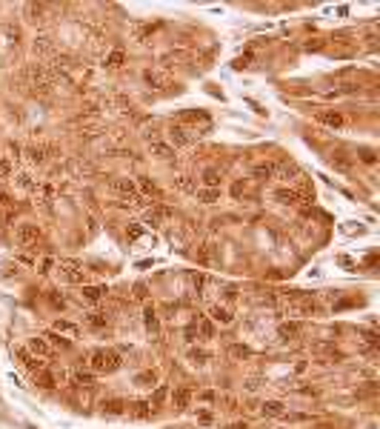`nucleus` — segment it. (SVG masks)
<instances>
[{"label": "nucleus", "instance_id": "obj_35", "mask_svg": "<svg viewBox=\"0 0 380 429\" xmlns=\"http://www.w3.org/2000/svg\"><path fill=\"white\" fill-rule=\"evenodd\" d=\"M232 355H235V358H249L251 349H249V346H240V343H235V346H232Z\"/></svg>", "mask_w": 380, "mask_h": 429}, {"label": "nucleus", "instance_id": "obj_44", "mask_svg": "<svg viewBox=\"0 0 380 429\" xmlns=\"http://www.w3.org/2000/svg\"><path fill=\"white\" fill-rule=\"evenodd\" d=\"M226 429H249V426H246V421H237V423H232V426H226Z\"/></svg>", "mask_w": 380, "mask_h": 429}, {"label": "nucleus", "instance_id": "obj_4", "mask_svg": "<svg viewBox=\"0 0 380 429\" xmlns=\"http://www.w3.org/2000/svg\"><path fill=\"white\" fill-rule=\"evenodd\" d=\"M180 126H183V129H186V126H194V129H197V126H200V132H206L209 126H212V120H209V115L206 112H183V115H180Z\"/></svg>", "mask_w": 380, "mask_h": 429}, {"label": "nucleus", "instance_id": "obj_25", "mask_svg": "<svg viewBox=\"0 0 380 429\" xmlns=\"http://www.w3.org/2000/svg\"><path fill=\"white\" fill-rule=\"evenodd\" d=\"M194 195H197V200H203V204L220 200V189H194Z\"/></svg>", "mask_w": 380, "mask_h": 429}, {"label": "nucleus", "instance_id": "obj_42", "mask_svg": "<svg viewBox=\"0 0 380 429\" xmlns=\"http://www.w3.org/2000/svg\"><path fill=\"white\" fill-rule=\"evenodd\" d=\"M52 298H49V304L55 306V309H63V298H58V292H49Z\"/></svg>", "mask_w": 380, "mask_h": 429}, {"label": "nucleus", "instance_id": "obj_15", "mask_svg": "<svg viewBox=\"0 0 380 429\" xmlns=\"http://www.w3.org/2000/svg\"><path fill=\"white\" fill-rule=\"evenodd\" d=\"M274 200L283 206H294V204H300V195L294 189H274Z\"/></svg>", "mask_w": 380, "mask_h": 429}, {"label": "nucleus", "instance_id": "obj_20", "mask_svg": "<svg viewBox=\"0 0 380 429\" xmlns=\"http://www.w3.org/2000/svg\"><path fill=\"white\" fill-rule=\"evenodd\" d=\"M35 384L40 389H55V375L49 369H40V372H35Z\"/></svg>", "mask_w": 380, "mask_h": 429}, {"label": "nucleus", "instance_id": "obj_36", "mask_svg": "<svg viewBox=\"0 0 380 429\" xmlns=\"http://www.w3.org/2000/svg\"><path fill=\"white\" fill-rule=\"evenodd\" d=\"M178 189H180V192H194L192 178H178Z\"/></svg>", "mask_w": 380, "mask_h": 429}, {"label": "nucleus", "instance_id": "obj_9", "mask_svg": "<svg viewBox=\"0 0 380 429\" xmlns=\"http://www.w3.org/2000/svg\"><path fill=\"white\" fill-rule=\"evenodd\" d=\"M26 352H32L35 358H49L52 355V343L46 338H29L26 343Z\"/></svg>", "mask_w": 380, "mask_h": 429}, {"label": "nucleus", "instance_id": "obj_39", "mask_svg": "<svg viewBox=\"0 0 380 429\" xmlns=\"http://www.w3.org/2000/svg\"><path fill=\"white\" fill-rule=\"evenodd\" d=\"M49 43H52L49 37H40V40L35 43V49H37V52H52V46H49Z\"/></svg>", "mask_w": 380, "mask_h": 429}, {"label": "nucleus", "instance_id": "obj_22", "mask_svg": "<svg viewBox=\"0 0 380 429\" xmlns=\"http://www.w3.org/2000/svg\"><path fill=\"white\" fill-rule=\"evenodd\" d=\"M166 215H169V209H163V206H155V209H149V212H146L143 218H146V223H149V226H158L160 220L166 218Z\"/></svg>", "mask_w": 380, "mask_h": 429}, {"label": "nucleus", "instance_id": "obj_37", "mask_svg": "<svg viewBox=\"0 0 380 429\" xmlns=\"http://www.w3.org/2000/svg\"><path fill=\"white\" fill-rule=\"evenodd\" d=\"M49 341H52V346H60V349H69V346H72L66 338H58V335H49Z\"/></svg>", "mask_w": 380, "mask_h": 429}, {"label": "nucleus", "instance_id": "obj_30", "mask_svg": "<svg viewBox=\"0 0 380 429\" xmlns=\"http://www.w3.org/2000/svg\"><path fill=\"white\" fill-rule=\"evenodd\" d=\"M149 409H151V403L149 400H135V403H132V415H135V418H149Z\"/></svg>", "mask_w": 380, "mask_h": 429}, {"label": "nucleus", "instance_id": "obj_3", "mask_svg": "<svg viewBox=\"0 0 380 429\" xmlns=\"http://www.w3.org/2000/svg\"><path fill=\"white\" fill-rule=\"evenodd\" d=\"M40 226L37 223H17L15 226V240L20 246H35L37 240H40Z\"/></svg>", "mask_w": 380, "mask_h": 429}, {"label": "nucleus", "instance_id": "obj_14", "mask_svg": "<svg viewBox=\"0 0 380 429\" xmlns=\"http://www.w3.org/2000/svg\"><path fill=\"white\" fill-rule=\"evenodd\" d=\"M209 318L215 320V323H220V326H229L232 323V312L229 309H223V306H209Z\"/></svg>", "mask_w": 380, "mask_h": 429}, {"label": "nucleus", "instance_id": "obj_1", "mask_svg": "<svg viewBox=\"0 0 380 429\" xmlns=\"http://www.w3.org/2000/svg\"><path fill=\"white\" fill-rule=\"evenodd\" d=\"M86 366L92 375H112L120 369V355L115 349H92L86 355Z\"/></svg>", "mask_w": 380, "mask_h": 429}, {"label": "nucleus", "instance_id": "obj_28", "mask_svg": "<svg viewBox=\"0 0 380 429\" xmlns=\"http://www.w3.org/2000/svg\"><path fill=\"white\" fill-rule=\"evenodd\" d=\"M143 323H146L149 332H158V312H155L151 306H146V309H143Z\"/></svg>", "mask_w": 380, "mask_h": 429}, {"label": "nucleus", "instance_id": "obj_13", "mask_svg": "<svg viewBox=\"0 0 380 429\" xmlns=\"http://www.w3.org/2000/svg\"><path fill=\"white\" fill-rule=\"evenodd\" d=\"M149 152L155 155V158H160V160H172L174 158V149L169 143H163V140H151L149 143Z\"/></svg>", "mask_w": 380, "mask_h": 429}, {"label": "nucleus", "instance_id": "obj_2", "mask_svg": "<svg viewBox=\"0 0 380 429\" xmlns=\"http://www.w3.org/2000/svg\"><path fill=\"white\" fill-rule=\"evenodd\" d=\"M58 275L63 277L66 284H74V286H86V281H89L83 266L74 261H58Z\"/></svg>", "mask_w": 380, "mask_h": 429}, {"label": "nucleus", "instance_id": "obj_10", "mask_svg": "<svg viewBox=\"0 0 380 429\" xmlns=\"http://www.w3.org/2000/svg\"><path fill=\"white\" fill-rule=\"evenodd\" d=\"M200 181H203V186H206V189H220L223 172H220L217 166H206V169H203V175H200Z\"/></svg>", "mask_w": 380, "mask_h": 429}, {"label": "nucleus", "instance_id": "obj_18", "mask_svg": "<svg viewBox=\"0 0 380 429\" xmlns=\"http://www.w3.org/2000/svg\"><path fill=\"white\" fill-rule=\"evenodd\" d=\"M100 409H103V412H109V415H123V412H126V400L109 398V400H103V403H100Z\"/></svg>", "mask_w": 380, "mask_h": 429}, {"label": "nucleus", "instance_id": "obj_45", "mask_svg": "<svg viewBox=\"0 0 380 429\" xmlns=\"http://www.w3.org/2000/svg\"><path fill=\"white\" fill-rule=\"evenodd\" d=\"M6 204H9V197H6V192L0 189V206H6Z\"/></svg>", "mask_w": 380, "mask_h": 429}, {"label": "nucleus", "instance_id": "obj_34", "mask_svg": "<svg viewBox=\"0 0 380 429\" xmlns=\"http://www.w3.org/2000/svg\"><path fill=\"white\" fill-rule=\"evenodd\" d=\"M140 189H143L146 195H160V192H158V186H155V183H151L149 178H140Z\"/></svg>", "mask_w": 380, "mask_h": 429}, {"label": "nucleus", "instance_id": "obj_17", "mask_svg": "<svg viewBox=\"0 0 380 429\" xmlns=\"http://www.w3.org/2000/svg\"><path fill=\"white\" fill-rule=\"evenodd\" d=\"M283 403L280 400H263V407H260V412L266 415V418H283Z\"/></svg>", "mask_w": 380, "mask_h": 429}, {"label": "nucleus", "instance_id": "obj_24", "mask_svg": "<svg viewBox=\"0 0 380 429\" xmlns=\"http://www.w3.org/2000/svg\"><path fill=\"white\" fill-rule=\"evenodd\" d=\"M251 178H255V181H272L274 172H272V166H269V163H260V166L251 169Z\"/></svg>", "mask_w": 380, "mask_h": 429}, {"label": "nucleus", "instance_id": "obj_40", "mask_svg": "<svg viewBox=\"0 0 380 429\" xmlns=\"http://www.w3.org/2000/svg\"><path fill=\"white\" fill-rule=\"evenodd\" d=\"M135 298L137 300H146V284H135Z\"/></svg>", "mask_w": 380, "mask_h": 429}, {"label": "nucleus", "instance_id": "obj_26", "mask_svg": "<svg viewBox=\"0 0 380 429\" xmlns=\"http://www.w3.org/2000/svg\"><path fill=\"white\" fill-rule=\"evenodd\" d=\"M123 63H126V55H123L120 49H115V52L106 58V63H103V66H106V69H120Z\"/></svg>", "mask_w": 380, "mask_h": 429}, {"label": "nucleus", "instance_id": "obj_21", "mask_svg": "<svg viewBox=\"0 0 380 429\" xmlns=\"http://www.w3.org/2000/svg\"><path fill=\"white\" fill-rule=\"evenodd\" d=\"M194 329L200 332V338H203V341H212V335H215V326H212V320H209V318H197Z\"/></svg>", "mask_w": 380, "mask_h": 429}, {"label": "nucleus", "instance_id": "obj_46", "mask_svg": "<svg viewBox=\"0 0 380 429\" xmlns=\"http://www.w3.org/2000/svg\"><path fill=\"white\" fill-rule=\"evenodd\" d=\"M183 429H194V426H183Z\"/></svg>", "mask_w": 380, "mask_h": 429}, {"label": "nucleus", "instance_id": "obj_5", "mask_svg": "<svg viewBox=\"0 0 380 429\" xmlns=\"http://www.w3.org/2000/svg\"><path fill=\"white\" fill-rule=\"evenodd\" d=\"M169 400H172V407L178 412H186L189 403H192V389L189 386H174V392L169 395Z\"/></svg>", "mask_w": 380, "mask_h": 429}, {"label": "nucleus", "instance_id": "obj_11", "mask_svg": "<svg viewBox=\"0 0 380 429\" xmlns=\"http://www.w3.org/2000/svg\"><path fill=\"white\" fill-rule=\"evenodd\" d=\"M112 189H115L117 195H123V197H137V195H135L137 186H135V181H132V178H115V181H112Z\"/></svg>", "mask_w": 380, "mask_h": 429}, {"label": "nucleus", "instance_id": "obj_16", "mask_svg": "<svg viewBox=\"0 0 380 429\" xmlns=\"http://www.w3.org/2000/svg\"><path fill=\"white\" fill-rule=\"evenodd\" d=\"M46 155H49L46 146H29V149H26V158H29V163H35V166H43Z\"/></svg>", "mask_w": 380, "mask_h": 429}, {"label": "nucleus", "instance_id": "obj_23", "mask_svg": "<svg viewBox=\"0 0 380 429\" xmlns=\"http://www.w3.org/2000/svg\"><path fill=\"white\" fill-rule=\"evenodd\" d=\"M186 358L192 361L194 366H203V364H209V358H212V355H209L206 349H194V346H192V349L186 352Z\"/></svg>", "mask_w": 380, "mask_h": 429}, {"label": "nucleus", "instance_id": "obj_32", "mask_svg": "<svg viewBox=\"0 0 380 429\" xmlns=\"http://www.w3.org/2000/svg\"><path fill=\"white\" fill-rule=\"evenodd\" d=\"M55 332H66V335H78V326L69 323V320H58L55 323Z\"/></svg>", "mask_w": 380, "mask_h": 429}, {"label": "nucleus", "instance_id": "obj_29", "mask_svg": "<svg viewBox=\"0 0 380 429\" xmlns=\"http://www.w3.org/2000/svg\"><path fill=\"white\" fill-rule=\"evenodd\" d=\"M294 335H297V323H280V326H277V338H280V341H292Z\"/></svg>", "mask_w": 380, "mask_h": 429}, {"label": "nucleus", "instance_id": "obj_19", "mask_svg": "<svg viewBox=\"0 0 380 429\" xmlns=\"http://www.w3.org/2000/svg\"><path fill=\"white\" fill-rule=\"evenodd\" d=\"M83 323H86L89 329H106V315H100V312H89L86 318H83Z\"/></svg>", "mask_w": 380, "mask_h": 429}, {"label": "nucleus", "instance_id": "obj_6", "mask_svg": "<svg viewBox=\"0 0 380 429\" xmlns=\"http://www.w3.org/2000/svg\"><path fill=\"white\" fill-rule=\"evenodd\" d=\"M166 135H169V146H172V149H174V146H192V140H194L180 123L169 126V132H166Z\"/></svg>", "mask_w": 380, "mask_h": 429}, {"label": "nucleus", "instance_id": "obj_31", "mask_svg": "<svg viewBox=\"0 0 380 429\" xmlns=\"http://www.w3.org/2000/svg\"><path fill=\"white\" fill-rule=\"evenodd\" d=\"M155 381H158V375H155V372H140V375H135V384H137V386L155 384Z\"/></svg>", "mask_w": 380, "mask_h": 429}, {"label": "nucleus", "instance_id": "obj_38", "mask_svg": "<svg viewBox=\"0 0 380 429\" xmlns=\"http://www.w3.org/2000/svg\"><path fill=\"white\" fill-rule=\"evenodd\" d=\"M166 395H169V392H166V386H158V392H155V398H151V407H158Z\"/></svg>", "mask_w": 380, "mask_h": 429}, {"label": "nucleus", "instance_id": "obj_8", "mask_svg": "<svg viewBox=\"0 0 380 429\" xmlns=\"http://www.w3.org/2000/svg\"><path fill=\"white\" fill-rule=\"evenodd\" d=\"M315 117H317V123L329 126V129H340V126L346 123L343 115H340V112H335V109H320V112H315Z\"/></svg>", "mask_w": 380, "mask_h": 429}, {"label": "nucleus", "instance_id": "obj_27", "mask_svg": "<svg viewBox=\"0 0 380 429\" xmlns=\"http://www.w3.org/2000/svg\"><path fill=\"white\" fill-rule=\"evenodd\" d=\"M72 381H74L78 386H86V389H92V386H94V375H92V372H83V369L74 372Z\"/></svg>", "mask_w": 380, "mask_h": 429}, {"label": "nucleus", "instance_id": "obj_12", "mask_svg": "<svg viewBox=\"0 0 380 429\" xmlns=\"http://www.w3.org/2000/svg\"><path fill=\"white\" fill-rule=\"evenodd\" d=\"M17 355H20L23 366H26V369H29L32 375H35V372H40V369H46L43 358H35V355H32V352H26V349H20V352H17Z\"/></svg>", "mask_w": 380, "mask_h": 429}, {"label": "nucleus", "instance_id": "obj_33", "mask_svg": "<svg viewBox=\"0 0 380 429\" xmlns=\"http://www.w3.org/2000/svg\"><path fill=\"white\" fill-rule=\"evenodd\" d=\"M26 15L32 17V23H40V17H43V6H35V3H29V6H26Z\"/></svg>", "mask_w": 380, "mask_h": 429}, {"label": "nucleus", "instance_id": "obj_43", "mask_svg": "<svg viewBox=\"0 0 380 429\" xmlns=\"http://www.w3.org/2000/svg\"><path fill=\"white\" fill-rule=\"evenodd\" d=\"M360 155H363V160H366V163H374V155L369 152V149H363V152H360Z\"/></svg>", "mask_w": 380, "mask_h": 429}, {"label": "nucleus", "instance_id": "obj_41", "mask_svg": "<svg viewBox=\"0 0 380 429\" xmlns=\"http://www.w3.org/2000/svg\"><path fill=\"white\" fill-rule=\"evenodd\" d=\"M17 183H20L23 189H35V183H32L29 175H20V178H17Z\"/></svg>", "mask_w": 380, "mask_h": 429}, {"label": "nucleus", "instance_id": "obj_7", "mask_svg": "<svg viewBox=\"0 0 380 429\" xmlns=\"http://www.w3.org/2000/svg\"><path fill=\"white\" fill-rule=\"evenodd\" d=\"M103 298H106V286H92V284H86L83 289H80V300H83V304H89V306H97Z\"/></svg>", "mask_w": 380, "mask_h": 429}]
</instances>
